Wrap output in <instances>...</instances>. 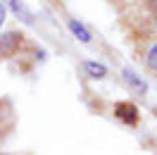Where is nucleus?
I'll return each mask as SVG.
<instances>
[{
    "label": "nucleus",
    "instance_id": "nucleus-1",
    "mask_svg": "<svg viewBox=\"0 0 157 155\" xmlns=\"http://www.w3.org/2000/svg\"><path fill=\"white\" fill-rule=\"evenodd\" d=\"M21 46V34L10 31V34H2L0 36V58H12Z\"/></svg>",
    "mask_w": 157,
    "mask_h": 155
},
{
    "label": "nucleus",
    "instance_id": "nucleus-2",
    "mask_svg": "<svg viewBox=\"0 0 157 155\" xmlns=\"http://www.w3.org/2000/svg\"><path fill=\"white\" fill-rule=\"evenodd\" d=\"M5 2H7V5H10L12 10H14V14H17L19 19H24V22H26V24H31V22H33V17H31V12L26 10L24 5H21L19 0H5Z\"/></svg>",
    "mask_w": 157,
    "mask_h": 155
},
{
    "label": "nucleus",
    "instance_id": "nucleus-3",
    "mask_svg": "<svg viewBox=\"0 0 157 155\" xmlns=\"http://www.w3.org/2000/svg\"><path fill=\"white\" fill-rule=\"evenodd\" d=\"M124 77H126V81H128V84H131V88H136L138 93H145V91H147L145 81H143V79H140V77H136V74H133L131 69H124Z\"/></svg>",
    "mask_w": 157,
    "mask_h": 155
},
{
    "label": "nucleus",
    "instance_id": "nucleus-4",
    "mask_svg": "<svg viewBox=\"0 0 157 155\" xmlns=\"http://www.w3.org/2000/svg\"><path fill=\"white\" fill-rule=\"evenodd\" d=\"M69 29H71V34H74V36H76L78 41H83V43H88V41H90L88 31L83 29V26H81V24H78L76 19H69Z\"/></svg>",
    "mask_w": 157,
    "mask_h": 155
},
{
    "label": "nucleus",
    "instance_id": "nucleus-5",
    "mask_svg": "<svg viewBox=\"0 0 157 155\" xmlns=\"http://www.w3.org/2000/svg\"><path fill=\"white\" fill-rule=\"evenodd\" d=\"M86 72H88L90 77H95V79H102L107 74L105 65H98V62H86Z\"/></svg>",
    "mask_w": 157,
    "mask_h": 155
},
{
    "label": "nucleus",
    "instance_id": "nucleus-6",
    "mask_svg": "<svg viewBox=\"0 0 157 155\" xmlns=\"http://www.w3.org/2000/svg\"><path fill=\"white\" fill-rule=\"evenodd\" d=\"M147 67L157 72V43H155L150 50H147Z\"/></svg>",
    "mask_w": 157,
    "mask_h": 155
},
{
    "label": "nucleus",
    "instance_id": "nucleus-7",
    "mask_svg": "<svg viewBox=\"0 0 157 155\" xmlns=\"http://www.w3.org/2000/svg\"><path fill=\"white\" fill-rule=\"evenodd\" d=\"M5 14H7V12H5V5L0 2V26H2V22H5Z\"/></svg>",
    "mask_w": 157,
    "mask_h": 155
}]
</instances>
